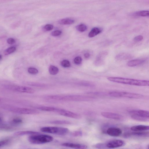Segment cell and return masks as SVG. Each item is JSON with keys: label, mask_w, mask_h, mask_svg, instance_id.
I'll list each match as a JSON object with an SVG mask.
<instances>
[{"label": "cell", "mask_w": 149, "mask_h": 149, "mask_svg": "<svg viewBox=\"0 0 149 149\" xmlns=\"http://www.w3.org/2000/svg\"><path fill=\"white\" fill-rule=\"evenodd\" d=\"M107 79L111 82L119 84L139 86L149 85L148 80L134 79L119 77H109Z\"/></svg>", "instance_id": "6da1fadb"}, {"label": "cell", "mask_w": 149, "mask_h": 149, "mask_svg": "<svg viewBox=\"0 0 149 149\" xmlns=\"http://www.w3.org/2000/svg\"><path fill=\"white\" fill-rule=\"evenodd\" d=\"M28 141L31 144H42L51 142L53 138L46 134H32L28 138Z\"/></svg>", "instance_id": "7a4b0ae2"}, {"label": "cell", "mask_w": 149, "mask_h": 149, "mask_svg": "<svg viewBox=\"0 0 149 149\" xmlns=\"http://www.w3.org/2000/svg\"><path fill=\"white\" fill-rule=\"evenodd\" d=\"M4 108L5 110L10 112L21 114L34 115L39 113L38 111L30 108H21L9 106H5Z\"/></svg>", "instance_id": "3957f363"}, {"label": "cell", "mask_w": 149, "mask_h": 149, "mask_svg": "<svg viewBox=\"0 0 149 149\" xmlns=\"http://www.w3.org/2000/svg\"><path fill=\"white\" fill-rule=\"evenodd\" d=\"M109 95L112 97L132 99H141L144 97V96L140 94L124 92H111L109 93Z\"/></svg>", "instance_id": "277c9868"}, {"label": "cell", "mask_w": 149, "mask_h": 149, "mask_svg": "<svg viewBox=\"0 0 149 149\" xmlns=\"http://www.w3.org/2000/svg\"><path fill=\"white\" fill-rule=\"evenodd\" d=\"M40 130L43 132L60 135L67 134L69 132L68 128L57 127H46L42 128Z\"/></svg>", "instance_id": "5b68a950"}, {"label": "cell", "mask_w": 149, "mask_h": 149, "mask_svg": "<svg viewBox=\"0 0 149 149\" xmlns=\"http://www.w3.org/2000/svg\"><path fill=\"white\" fill-rule=\"evenodd\" d=\"M12 90L20 92L32 94L34 93L35 91L32 88L25 86H14L10 87Z\"/></svg>", "instance_id": "8992f818"}, {"label": "cell", "mask_w": 149, "mask_h": 149, "mask_svg": "<svg viewBox=\"0 0 149 149\" xmlns=\"http://www.w3.org/2000/svg\"><path fill=\"white\" fill-rule=\"evenodd\" d=\"M55 111L60 115L66 117L75 119H79L80 118L79 115L69 111L56 108Z\"/></svg>", "instance_id": "52a82bcc"}, {"label": "cell", "mask_w": 149, "mask_h": 149, "mask_svg": "<svg viewBox=\"0 0 149 149\" xmlns=\"http://www.w3.org/2000/svg\"><path fill=\"white\" fill-rule=\"evenodd\" d=\"M124 142L119 140H113L108 142L106 144L107 148H114L122 146Z\"/></svg>", "instance_id": "ba28073f"}, {"label": "cell", "mask_w": 149, "mask_h": 149, "mask_svg": "<svg viewBox=\"0 0 149 149\" xmlns=\"http://www.w3.org/2000/svg\"><path fill=\"white\" fill-rule=\"evenodd\" d=\"M104 117L109 119L120 120L123 118V117L119 114L109 112H103L101 113Z\"/></svg>", "instance_id": "9c48e42d"}, {"label": "cell", "mask_w": 149, "mask_h": 149, "mask_svg": "<svg viewBox=\"0 0 149 149\" xmlns=\"http://www.w3.org/2000/svg\"><path fill=\"white\" fill-rule=\"evenodd\" d=\"M62 145L75 149H87L88 147L85 145L71 143H63L62 144Z\"/></svg>", "instance_id": "30bf717a"}, {"label": "cell", "mask_w": 149, "mask_h": 149, "mask_svg": "<svg viewBox=\"0 0 149 149\" xmlns=\"http://www.w3.org/2000/svg\"><path fill=\"white\" fill-rule=\"evenodd\" d=\"M107 134L110 136L118 137L122 134V131L119 128L116 127H111L107 130Z\"/></svg>", "instance_id": "8fae6325"}, {"label": "cell", "mask_w": 149, "mask_h": 149, "mask_svg": "<svg viewBox=\"0 0 149 149\" xmlns=\"http://www.w3.org/2000/svg\"><path fill=\"white\" fill-rule=\"evenodd\" d=\"M106 52L103 51L99 54L95 61V64L98 65H100L103 63L104 58L107 55Z\"/></svg>", "instance_id": "7c38bea8"}, {"label": "cell", "mask_w": 149, "mask_h": 149, "mask_svg": "<svg viewBox=\"0 0 149 149\" xmlns=\"http://www.w3.org/2000/svg\"><path fill=\"white\" fill-rule=\"evenodd\" d=\"M131 114H135L146 118L149 119V112L144 110L133 111L130 112Z\"/></svg>", "instance_id": "4fadbf2b"}, {"label": "cell", "mask_w": 149, "mask_h": 149, "mask_svg": "<svg viewBox=\"0 0 149 149\" xmlns=\"http://www.w3.org/2000/svg\"><path fill=\"white\" fill-rule=\"evenodd\" d=\"M145 61L144 59H136L131 60L127 63V65L129 67H132L140 65Z\"/></svg>", "instance_id": "5bb4252c"}, {"label": "cell", "mask_w": 149, "mask_h": 149, "mask_svg": "<svg viewBox=\"0 0 149 149\" xmlns=\"http://www.w3.org/2000/svg\"><path fill=\"white\" fill-rule=\"evenodd\" d=\"M149 129L148 126L140 125L133 126L131 128V130L134 131H141L148 130Z\"/></svg>", "instance_id": "9a60e30c"}, {"label": "cell", "mask_w": 149, "mask_h": 149, "mask_svg": "<svg viewBox=\"0 0 149 149\" xmlns=\"http://www.w3.org/2000/svg\"><path fill=\"white\" fill-rule=\"evenodd\" d=\"M102 29L99 28H94L92 29L89 32L88 36L90 38H92L96 36L102 32Z\"/></svg>", "instance_id": "2e32d148"}, {"label": "cell", "mask_w": 149, "mask_h": 149, "mask_svg": "<svg viewBox=\"0 0 149 149\" xmlns=\"http://www.w3.org/2000/svg\"><path fill=\"white\" fill-rule=\"evenodd\" d=\"M131 56L130 54L122 53L118 54L116 57L115 59L118 60H123L130 59Z\"/></svg>", "instance_id": "e0dca14e"}, {"label": "cell", "mask_w": 149, "mask_h": 149, "mask_svg": "<svg viewBox=\"0 0 149 149\" xmlns=\"http://www.w3.org/2000/svg\"><path fill=\"white\" fill-rule=\"evenodd\" d=\"M133 15L137 17H148L149 11H137L133 13Z\"/></svg>", "instance_id": "ac0fdd59"}, {"label": "cell", "mask_w": 149, "mask_h": 149, "mask_svg": "<svg viewBox=\"0 0 149 149\" xmlns=\"http://www.w3.org/2000/svg\"><path fill=\"white\" fill-rule=\"evenodd\" d=\"M49 72L51 75H55L59 73V70L56 66L51 65L49 67Z\"/></svg>", "instance_id": "d6986e66"}, {"label": "cell", "mask_w": 149, "mask_h": 149, "mask_svg": "<svg viewBox=\"0 0 149 149\" xmlns=\"http://www.w3.org/2000/svg\"><path fill=\"white\" fill-rule=\"evenodd\" d=\"M37 109L45 111H55L56 108L52 107L47 106H39L36 107Z\"/></svg>", "instance_id": "ffe728a7"}, {"label": "cell", "mask_w": 149, "mask_h": 149, "mask_svg": "<svg viewBox=\"0 0 149 149\" xmlns=\"http://www.w3.org/2000/svg\"><path fill=\"white\" fill-rule=\"evenodd\" d=\"M131 117L133 119L140 121H148L149 119L144 117L140 116L135 114H131Z\"/></svg>", "instance_id": "44dd1931"}, {"label": "cell", "mask_w": 149, "mask_h": 149, "mask_svg": "<svg viewBox=\"0 0 149 149\" xmlns=\"http://www.w3.org/2000/svg\"><path fill=\"white\" fill-rule=\"evenodd\" d=\"M60 24L63 25H68L73 24L74 23L75 21L73 19H64L60 20Z\"/></svg>", "instance_id": "7402d4cb"}, {"label": "cell", "mask_w": 149, "mask_h": 149, "mask_svg": "<svg viewBox=\"0 0 149 149\" xmlns=\"http://www.w3.org/2000/svg\"><path fill=\"white\" fill-rule=\"evenodd\" d=\"M52 124L60 125H69L71 124L70 122L64 120H56L50 122Z\"/></svg>", "instance_id": "603a6c76"}, {"label": "cell", "mask_w": 149, "mask_h": 149, "mask_svg": "<svg viewBox=\"0 0 149 149\" xmlns=\"http://www.w3.org/2000/svg\"><path fill=\"white\" fill-rule=\"evenodd\" d=\"M38 132L32 131H20L16 133V134L17 135H23L25 134H39Z\"/></svg>", "instance_id": "cb8c5ba5"}, {"label": "cell", "mask_w": 149, "mask_h": 149, "mask_svg": "<svg viewBox=\"0 0 149 149\" xmlns=\"http://www.w3.org/2000/svg\"><path fill=\"white\" fill-rule=\"evenodd\" d=\"M16 50V48L15 47H10L5 50L4 52L5 55H8L13 52H15Z\"/></svg>", "instance_id": "d4e9b609"}, {"label": "cell", "mask_w": 149, "mask_h": 149, "mask_svg": "<svg viewBox=\"0 0 149 149\" xmlns=\"http://www.w3.org/2000/svg\"><path fill=\"white\" fill-rule=\"evenodd\" d=\"M76 29L78 31L83 32L87 30V27L86 25L82 24L77 25L76 26Z\"/></svg>", "instance_id": "484cf974"}, {"label": "cell", "mask_w": 149, "mask_h": 149, "mask_svg": "<svg viewBox=\"0 0 149 149\" xmlns=\"http://www.w3.org/2000/svg\"><path fill=\"white\" fill-rule=\"evenodd\" d=\"M28 73L31 74L36 75L37 74L38 71L37 69L34 68L30 67L28 70Z\"/></svg>", "instance_id": "4316f807"}, {"label": "cell", "mask_w": 149, "mask_h": 149, "mask_svg": "<svg viewBox=\"0 0 149 149\" xmlns=\"http://www.w3.org/2000/svg\"><path fill=\"white\" fill-rule=\"evenodd\" d=\"M61 65L65 68L69 67L71 66V64L70 62L67 60H64L61 62Z\"/></svg>", "instance_id": "83f0119b"}, {"label": "cell", "mask_w": 149, "mask_h": 149, "mask_svg": "<svg viewBox=\"0 0 149 149\" xmlns=\"http://www.w3.org/2000/svg\"><path fill=\"white\" fill-rule=\"evenodd\" d=\"M132 135H136V136H146L147 134L148 135V133H147V132H132L131 134Z\"/></svg>", "instance_id": "f1b7e54d"}, {"label": "cell", "mask_w": 149, "mask_h": 149, "mask_svg": "<svg viewBox=\"0 0 149 149\" xmlns=\"http://www.w3.org/2000/svg\"><path fill=\"white\" fill-rule=\"evenodd\" d=\"M53 28V26L50 24H48L45 25L43 28L44 30L46 31H50Z\"/></svg>", "instance_id": "f546056e"}, {"label": "cell", "mask_w": 149, "mask_h": 149, "mask_svg": "<svg viewBox=\"0 0 149 149\" xmlns=\"http://www.w3.org/2000/svg\"><path fill=\"white\" fill-rule=\"evenodd\" d=\"M82 58L80 57H77L74 60L75 63L77 65H79L82 63Z\"/></svg>", "instance_id": "4dcf8cb0"}, {"label": "cell", "mask_w": 149, "mask_h": 149, "mask_svg": "<svg viewBox=\"0 0 149 149\" xmlns=\"http://www.w3.org/2000/svg\"><path fill=\"white\" fill-rule=\"evenodd\" d=\"M143 39V37L142 35L137 36L134 39V41L135 42H138L142 41Z\"/></svg>", "instance_id": "1f68e13d"}, {"label": "cell", "mask_w": 149, "mask_h": 149, "mask_svg": "<svg viewBox=\"0 0 149 149\" xmlns=\"http://www.w3.org/2000/svg\"><path fill=\"white\" fill-rule=\"evenodd\" d=\"M13 122L15 124H20L22 123V120L19 118H16L13 119L12 120Z\"/></svg>", "instance_id": "d6a6232c"}, {"label": "cell", "mask_w": 149, "mask_h": 149, "mask_svg": "<svg viewBox=\"0 0 149 149\" xmlns=\"http://www.w3.org/2000/svg\"><path fill=\"white\" fill-rule=\"evenodd\" d=\"M62 33L61 31L60 30H56L53 31L51 33V35L54 36H57L60 35Z\"/></svg>", "instance_id": "836d02e7"}, {"label": "cell", "mask_w": 149, "mask_h": 149, "mask_svg": "<svg viewBox=\"0 0 149 149\" xmlns=\"http://www.w3.org/2000/svg\"><path fill=\"white\" fill-rule=\"evenodd\" d=\"M95 147L97 148L100 149H105L107 147L106 145L105 146V145L101 144H97L95 146Z\"/></svg>", "instance_id": "e575fe53"}, {"label": "cell", "mask_w": 149, "mask_h": 149, "mask_svg": "<svg viewBox=\"0 0 149 149\" xmlns=\"http://www.w3.org/2000/svg\"><path fill=\"white\" fill-rule=\"evenodd\" d=\"M7 42L9 44L11 45L15 43L16 41L14 39L10 38L7 40Z\"/></svg>", "instance_id": "d590c367"}, {"label": "cell", "mask_w": 149, "mask_h": 149, "mask_svg": "<svg viewBox=\"0 0 149 149\" xmlns=\"http://www.w3.org/2000/svg\"><path fill=\"white\" fill-rule=\"evenodd\" d=\"M29 85L32 86L38 87H42L44 86V85L42 84L35 83H29Z\"/></svg>", "instance_id": "8d00e7d4"}, {"label": "cell", "mask_w": 149, "mask_h": 149, "mask_svg": "<svg viewBox=\"0 0 149 149\" xmlns=\"http://www.w3.org/2000/svg\"><path fill=\"white\" fill-rule=\"evenodd\" d=\"M72 135L75 136H80L82 135V133L80 131H75L73 133Z\"/></svg>", "instance_id": "74e56055"}, {"label": "cell", "mask_w": 149, "mask_h": 149, "mask_svg": "<svg viewBox=\"0 0 149 149\" xmlns=\"http://www.w3.org/2000/svg\"><path fill=\"white\" fill-rule=\"evenodd\" d=\"M8 142V140H4L0 141V147L4 146Z\"/></svg>", "instance_id": "f35d334b"}, {"label": "cell", "mask_w": 149, "mask_h": 149, "mask_svg": "<svg viewBox=\"0 0 149 149\" xmlns=\"http://www.w3.org/2000/svg\"><path fill=\"white\" fill-rule=\"evenodd\" d=\"M84 57L86 59L89 58L90 57V54L88 53H86L85 54Z\"/></svg>", "instance_id": "ab89813d"}, {"label": "cell", "mask_w": 149, "mask_h": 149, "mask_svg": "<svg viewBox=\"0 0 149 149\" xmlns=\"http://www.w3.org/2000/svg\"><path fill=\"white\" fill-rule=\"evenodd\" d=\"M2 58V55H0V60H1Z\"/></svg>", "instance_id": "60d3db41"}, {"label": "cell", "mask_w": 149, "mask_h": 149, "mask_svg": "<svg viewBox=\"0 0 149 149\" xmlns=\"http://www.w3.org/2000/svg\"><path fill=\"white\" fill-rule=\"evenodd\" d=\"M2 121V119H1V118H0V121Z\"/></svg>", "instance_id": "b9f144b4"}, {"label": "cell", "mask_w": 149, "mask_h": 149, "mask_svg": "<svg viewBox=\"0 0 149 149\" xmlns=\"http://www.w3.org/2000/svg\"><path fill=\"white\" fill-rule=\"evenodd\" d=\"M1 101V99H0V101Z\"/></svg>", "instance_id": "7bdbcfd3"}, {"label": "cell", "mask_w": 149, "mask_h": 149, "mask_svg": "<svg viewBox=\"0 0 149 149\" xmlns=\"http://www.w3.org/2000/svg\"></svg>", "instance_id": "ee69618b"}]
</instances>
